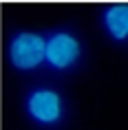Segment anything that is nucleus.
<instances>
[{
  "label": "nucleus",
  "instance_id": "obj_3",
  "mask_svg": "<svg viewBox=\"0 0 128 130\" xmlns=\"http://www.w3.org/2000/svg\"><path fill=\"white\" fill-rule=\"evenodd\" d=\"M7 62L18 73H33L44 66V35L33 29H18L7 42Z\"/></svg>",
  "mask_w": 128,
  "mask_h": 130
},
{
  "label": "nucleus",
  "instance_id": "obj_4",
  "mask_svg": "<svg viewBox=\"0 0 128 130\" xmlns=\"http://www.w3.org/2000/svg\"><path fill=\"white\" fill-rule=\"evenodd\" d=\"M99 22L108 40L117 44L128 42V2H113L104 7L99 13Z\"/></svg>",
  "mask_w": 128,
  "mask_h": 130
},
{
  "label": "nucleus",
  "instance_id": "obj_1",
  "mask_svg": "<svg viewBox=\"0 0 128 130\" xmlns=\"http://www.w3.org/2000/svg\"><path fill=\"white\" fill-rule=\"evenodd\" d=\"M22 110L29 121L38 128H58L66 119V99L51 86H33L24 93Z\"/></svg>",
  "mask_w": 128,
  "mask_h": 130
},
{
  "label": "nucleus",
  "instance_id": "obj_2",
  "mask_svg": "<svg viewBox=\"0 0 128 130\" xmlns=\"http://www.w3.org/2000/svg\"><path fill=\"white\" fill-rule=\"evenodd\" d=\"M84 57L82 38L73 29L60 27L44 35V66L58 73L73 71Z\"/></svg>",
  "mask_w": 128,
  "mask_h": 130
}]
</instances>
